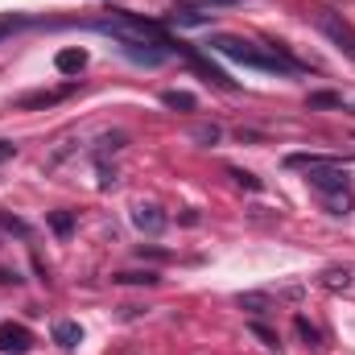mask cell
Segmentation results:
<instances>
[{
    "mask_svg": "<svg viewBox=\"0 0 355 355\" xmlns=\"http://www.w3.org/2000/svg\"><path fill=\"white\" fill-rule=\"evenodd\" d=\"M116 182V170H107V166H99V186H112Z\"/></svg>",
    "mask_w": 355,
    "mask_h": 355,
    "instance_id": "23",
    "label": "cell"
},
{
    "mask_svg": "<svg viewBox=\"0 0 355 355\" xmlns=\"http://www.w3.org/2000/svg\"><path fill=\"white\" fill-rule=\"evenodd\" d=\"M182 54H186V58H190V67H194V71H202V75H207L211 83H219V87H227V91L236 87V83H232V79H227V75H223L219 67H211V62H207V58H202L198 50H182Z\"/></svg>",
    "mask_w": 355,
    "mask_h": 355,
    "instance_id": "7",
    "label": "cell"
},
{
    "mask_svg": "<svg viewBox=\"0 0 355 355\" xmlns=\"http://www.w3.org/2000/svg\"><path fill=\"white\" fill-rule=\"evenodd\" d=\"M12 153H17V145H12V141H0V162H8Z\"/></svg>",
    "mask_w": 355,
    "mask_h": 355,
    "instance_id": "24",
    "label": "cell"
},
{
    "mask_svg": "<svg viewBox=\"0 0 355 355\" xmlns=\"http://www.w3.org/2000/svg\"><path fill=\"white\" fill-rule=\"evenodd\" d=\"M170 21L182 25V29H198V25H211V21H215V12H198L194 4H182V8L170 12Z\"/></svg>",
    "mask_w": 355,
    "mask_h": 355,
    "instance_id": "6",
    "label": "cell"
},
{
    "mask_svg": "<svg viewBox=\"0 0 355 355\" xmlns=\"http://www.w3.org/2000/svg\"><path fill=\"white\" fill-rule=\"evenodd\" d=\"M75 91H79V83H67V87H58V91H37V95H25L21 107H50V103H58V99H67Z\"/></svg>",
    "mask_w": 355,
    "mask_h": 355,
    "instance_id": "8",
    "label": "cell"
},
{
    "mask_svg": "<svg viewBox=\"0 0 355 355\" xmlns=\"http://www.w3.org/2000/svg\"><path fill=\"white\" fill-rule=\"evenodd\" d=\"M306 182L322 194H339V190H347V166H310Z\"/></svg>",
    "mask_w": 355,
    "mask_h": 355,
    "instance_id": "3",
    "label": "cell"
},
{
    "mask_svg": "<svg viewBox=\"0 0 355 355\" xmlns=\"http://www.w3.org/2000/svg\"><path fill=\"white\" fill-rule=\"evenodd\" d=\"M29 347H33L29 327H21V322H0V355H25Z\"/></svg>",
    "mask_w": 355,
    "mask_h": 355,
    "instance_id": "4",
    "label": "cell"
},
{
    "mask_svg": "<svg viewBox=\"0 0 355 355\" xmlns=\"http://www.w3.org/2000/svg\"><path fill=\"white\" fill-rule=\"evenodd\" d=\"M240 306H248V310H265V297H261V293H244Z\"/></svg>",
    "mask_w": 355,
    "mask_h": 355,
    "instance_id": "21",
    "label": "cell"
},
{
    "mask_svg": "<svg viewBox=\"0 0 355 355\" xmlns=\"http://www.w3.org/2000/svg\"><path fill=\"white\" fill-rule=\"evenodd\" d=\"M297 331H302V339H310V343H314V339H318V331H314V327H310V322H306V318H297Z\"/></svg>",
    "mask_w": 355,
    "mask_h": 355,
    "instance_id": "22",
    "label": "cell"
},
{
    "mask_svg": "<svg viewBox=\"0 0 355 355\" xmlns=\"http://www.w3.org/2000/svg\"><path fill=\"white\" fill-rule=\"evenodd\" d=\"M232 178H236V182H240L244 190H261V182H257L252 174H244V170H232Z\"/></svg>",
    "mask_w": 355,
    "mask_h": 355,
    "instance_id": "19",
    "label": "cell"
},
{
    "mask_svg": "<svg viewBox=\"0 0 355 355\" xmlns=\"http://www.w3.org/2000/svg\"><path fill=\"white\" fill-rule=\"evenodd\" d=\"M54 343L67 347V352H75L83 343V327L79 322H54Z\"/></svg>",
    "mask_w": 355,
    "mask_h": 355,
    "instance_id": "9",
    "label": "cell"
},
{
    "mask_svg": "<svg viewBox=\"0 0 355 355\" xmlns=\"http://www.w3.org/2000/svg\"><path fill=\"white\" fill-rule=\"evenodd\" d=\"M54 67H58L62 75H79V71L87 67V54H83V50H62V54L54 58Z\"/></svg>",
    "mask_w": 355,
    "mask_h": 355,
    "instance_id": "10",
    "label": "cell"
},
{
    "mask_svg": "<svg viewBox=\"0 0 355 355\" xmlns=\"http://www.w3.org/2000/svg\"><path fill=\"white\" fill-rule=\"evenodd\" d=\"M50 223H54V232H58V236H67V232L75 227V219H71L67 211H58V215H50Z\"/></svg>",
    "mask_w": 355,
    "mask_h": 355,
    "instance_id": "18",
    "label": "cell"
},
{
    "mask_svg": "<svg viewBox=\"0 0 355 355\" xmlns=\"http://www.w3.org/2000/svg\"><path fill=\"white\" fill-rule=\"evenodd\" d=\"M211 50H215V54H223V58H232V62H240V67L268 71V75H293V71H297V62H293V58H285L277 46L265 50V46L244 42V37H232V33H215V37H211Z\"/></svg>",
    "mask_w": 355,
    "mask_h": 355,
    "instance_id": "1",
    "label": "cell"
},
{
    "mask_svg": "<svg viewBox=\"0 0 355 355\" xmlns=\"http://www.w3.org/2000/svg\"><path fill=\"white\" fill-rule=\"evenodd\" d=\"M310 107H343V95H335V91H314V95H310Z\"/></svg>",
    "mask_w": 355,
    "mask_h": 355,
    "instance_id": "16",
    "label": "cell"
},
{
    "mask_svg": "<svg viewBox=\"0 0 355 355\" xmlns=\"http://www.w3.org/2000/svg\"><path fill=\"white\" fill-rule=\"evenodd\" d=\"M132 227L145 232V236H157V232L166 227V211H162L157 202H137V207H132Z\"/></svg>",
    "mask_w": 355,
    "mask_h": 355,
    "instance_id": "5",
    "label": "cell"
},
{
    "mask_svg": "<svg viewBox=\"0 0 355 355\" xmlns=\"http://www.w3.org/2000/svg\"><path fill=\"white\" fill-rule=\"evenodd\" d=\"M194 141L215 145V141H219V128H215V124H198V128H194Z\"/></svg>",
    "mask_w": 355,
    "mask_h": 355,
    "instance_id": "17",
    "label": "cell"
},
{
    "mask_svg": "<svg viewBox=\"0 0 355 355\" xmlns=\"http://www.w3.org/2000/svg\"><path fill=\"white\" fill-rule=\"evenodd\" d=\"M252 331H257V335H261V339H265V347H277V335H272V331H268L265 322H252Z\"/></svg>",
    "mask_w": 355,
    "mask_h": 355,
    "instance_id": "20",
    "label": "cell"
},
{
    "mask_svg": "<svg viewBox=\"0 0 355 355\" xmlns=\"http://www.w3.org/2000/svg\"><path fill=\"white\" fill-rule=\"evenodd\" d=\"M322 289H331V293L352 289V272H347V268H327V272H322Z\"/></svg>",
    "mask_w": 355,
    "mask_h": 355,
    "instance_id": "13",
    "label": "cell"
},
{
    "mask_svg": "<svg viewBox=\"0 0 355 355\" xmlns=\"http://www.w3.org/2000/svg\"><path fill=\"white\" fill-rule=\"evenodd\" d=\"M186 4H207L211 8V4H236V0H186Z\"/></svg>",
    "mask_w": 355,
    "mask_h": 355,
    "instance_id": "25",
    "label": "cell"
},
{
    "mask_svg": "<svg viewBox=\"0 0 355 355\" xmlns=\"http://www.w3.org/2000/svg\"><path fill=\"white\" fill-rule=\"evenodd\" d=\"M327 211H331V215H347V211H352V194H347V190L327 194Z\"/></svg>",
    "mask_w": 355,
    "mask_h": 355,
    "instance_id": "15",
    "label": "cell"
},
{
    "mask_svg": "<svg viewBox=\"0 0 355 355\" xmlns=\"http://www.w3.org/2000/svg\"><path fill=\"white\" fill-rule=\"evenodd\" d=\"M21 25H29V17H21V12H4V17H0V42H4V37H12Z\"/></svg>",
    "mask_w": 355,
    "mask_h": 355,
    "instance_id": "14",
    "label": "cell"
},
{
    "mask_svg": "<svg viewBox=\"0 0 355 355\" xmlns=\"http://www.w3.org/2000/svg\"><path fill=\"white\" fill-rule=\"evenodd\" d=\"M314 25L331 37V46H339L347 58H355V29H352V21H347L343 12H335V8H318V12H314Z\"/></svg>",
    "mask_w": 355,
    "mask_h": 355,
    "instance_id": "2",
    "label": "cell"
},
{
    "mask_svg": "<svg viewBox=\"0 0 355 355\" xmlns=\"http://www.w3.org/2000/svg\"><path fill=\"white\" fill-rule=\"evenodd\" d=\"M162 103H166V107H174V112H194V107H198V99H194L190 91H166V95H162Z\"/></svg>",
    "mask_w": 355,
    "mask_h": 355,
    "instance_id": "12",
    "label": "cell"
},
{
    "mask_svg": "<svg viewBox=\"0 0 355 355\" xmlns=\"http://www.w3.org/2000/svg\"><path fill=\"white\" fill-rule=\"evenodd\" d=\"M112 281H116V285H157L162 277H157L153 268H145V272H141V268H124V272H116Z\"/></svg>",
    "mask_w": 355,
    "mask_h": 355,
    "instance_id": "11",
    "label": "cell"
}]
</instances>
